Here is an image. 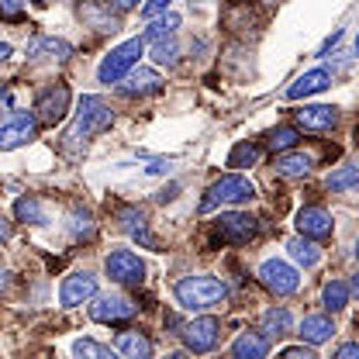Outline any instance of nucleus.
Returning <instances> with one entry per match:
<instances>
[{
	"label": "nucleus",
	"instance_id": "nucleus-43",
	"mask_svg": "<svg viewBox=\"0 0 359 359\" xmlns=\"http://www.w3.org/2000/svg\"><path fill=\"white\" fill-rule=\"evenodd\" d=\"M349 294H356V297H359V273L353 276V283H349Z\"/></svg>",
	"mask_w": 359,
	"mask_h": 359
},
{
	"label": "nucleus",
	"instance_id": "nucleus-32",
	"mask_svg": "<svg viewBox=\"0 0 359 359\" xmlns=\"http://www.w3.org/2000/svg\"><path fill=\"white\" fill-rule=\"evenodd\" d=\"M69 228H73L76 238H93V218H90V211H73L69 215Z\"/></svg>",
	"mask_w": 359,
	"mask_h": 359
},
{
	"label": "nucleus",
	"instance_id": "nucleus-37",
	"mask_svg": "<svg viewBox=\"0 0 359 359\" xmlns=\"http://www.w3.org/2000/svg\"><path fill=\"white\" fill-rule=\"evenodd\" d=\"M280 356L283 359H311V349H308V346H290V349H283Z\"/></svg>",
	"mask_w": 359,
	"mask_h": 359
},
{
	"label": "nucleus",
	"instance_id": "nucleus-5",
	"mask_svg": "<svg viewBox=\"0 0 359 359\" xmlns=\"http://www.w3.org/2000/svg\"><path fill=\"white\" fill-rule=\"evenodd\" d=\"M177 335L183 339V346H187L190 353H211V349L218 346V339H222V321L201 311V318L187 321Z\"/></svg>",
	"mask_w": 359,
	"mask_h": 359
},
{
	"label": "nucleus",
	"instance_id": "nucleus-34",
	"mask_svg": "<svg viewBox=\"0 0 359 359\" xmlns=\"http://www.w3.org/2000/svg\"><path fill=\"white\" fill-rule=\"evenodd\" d=\"M21 7H25V0H0V18L21 21Z\"/></svg>",
	"mask_w": 359,
	"mask_h": 359
},
{
	"label": "nucleus",
	"instance_id": "nucleus-21",
	"mask_svg": "<svg viewBox=\"0 0 359 359\" xmlns=\"http://www.w3.org/2000/svg\"><path fill=\"white\" fill-rule=\"evenodd\" d=\"M311 166H314V159L308 152H290V149H287V152L276 156V173H280V177H308Z\"/></svg>",
	"mask_w": 359,
	"mask_h": 359
},
{
	"label": "nucleus",
	"instance_id": "nucleus-33",
	"mask_svg": "<svg viewBox=\"0 0 359 359\" xmlns=\"http://www.w3.org/2000/svg\"><path fill=\"white\" fill-rule=\"evenodd\" d=\"M73 353H76V356H90V359H111V349L100 346V342H93V339H80V342L73 346Z\"/></svg>",
	"mask_w": 359,
	"mask_h": 359
},
{
	"label": "nucleus",
	"instance_id": "nucleus-22",
	"mask_svg": "<svg viewBox=\"0 0 359 359\" xmlns=\"http://www.w3.org/2000/svg\"><path fill=\"white\" fill-rule=\"evenodd\" d=\"M287 252H290V259L297 263V266H318V259H321V249L314 245L308 235H297V238H290L287 242Z\"/></svg>",
	"mask_w": 359,
	"mask_h": 359
},
{
	"label": "nucleus",
	"instance_id": "nucleus-15",
	"mask_svg": "<svg viewBox=\"0 0 359 359\" xmlns=\"http://www.w3.org/2000/svg\"><path fill=\"white\" fill-rule=\"evenodd\" d=\"M159 87H163L159 73L138 66V69H128V73H125V83L118 90H121L125 97H149V93H159Z\"/></svg>",
	"mask_w": 359,
	"mask_h": 359
},
{
	"label": "nucleus",
	"instance_id": "nucleus-11",
	"mask_svg": "<svg viewBox=\"0 0 359 359\" xmlns=\"http://www.w3.org/2000/svg\"><path fill=\"white\" fill-rule=\"evenodd\" d=\"M256 231H259V224L245 211H228V215L218 218V235H222V242H228V245H245V242L256 238Z\"/></svg>",
	"mask_w": 359,
	"mask_h": 359
},
{
	"label": "nucleus",
	"instance_id": "nucleus-17",
	"mask_svg": "<svg viewBox=\"0 0 359 359\" xmlns=\"http://www.w3.org/2000/svg\"><path fill=\"white\" fill-rule=\"evenodd\" d=\"M118 222H121V228L132 235L135 242H142L145 249H159V242H156L152 231H149L145 211H138V208H121V211H118Z\"/></svg>",
	"mask_w": 359,
	"mask_h": 359
},
{
	"label": "nucleus",
	"instance_id": "nucleus-19",
	"mask_svg": "<svg viewBox=\"0 0 359 359\" xmlns=\"http://www.w3.org/2000/svg\"><path fill=\"white\" fill-rule=\"evenodd\" d=\"M266 353H269V335H259V332H242L231 342V356L235 359H263Z\"/></svg>",
	"mask_w": 359,
	"mask_h": 359
},
{
	"label": "nucleus",
	"instance_id": "nucleus-2",
	"mask_svg": "<svg viewBox=\"0 0 359 359\" xmlns=\"http://www.w3.org/2000/svg\"><path fill=\"white\" fill-rule=\"evenodd\" d=\"M173 294H177L180 308H187V311H215L218 304L228 301V287H224L218 276H208V273H197V276H183L177 287H173Z\"/></svg>",
	"mask_w": 359,
	"mask_h": 359
},
{
	"label": "nucleus",
	"instance_id": "nucleus-41",
	"mask_svg": "<svg viewBox=\"0 0 359 359\" xmlns=\"http://www.w3.org/2000/svg\"><path fill=\"white\" fill-rule=\"evenodd\" d=\"M7 287H11V273H7V269H0V294H4Z\"/></svg>",
	"mask_w": 359,
	"mask_h": 359
},
{
	"label": "nucleus",
	"instance_id": "nucleus-4",
	"mask_svg": "<svg viewBox=\"0 0 359 359\" xmlns=\"http://www.w3.org/2000/svg\"><path fill=\"white\" fill-rule=\"evenodd\" d=\"M142 52H145V39H128V42L118 45V48H111V55H104V62H100V69H97V80H100V83H118V80H125V73L135 69V62L142 59Z\"/></svg>",
	"mask_w": 359,
	"mask_h": 359
},
{
	"label": "nucleus",
	"instance_id": "nucleus-16",
	"mask_svg": "<svg viewBox=\"0 0 359 359\" xmlns=\"http://www.w3.org/2000/svg\"><path fill=\"white\" fill-rule=\"evenodd\" d=\"M332 87V73L328 69H308L304 76H297L290 87H287V100H304L311 93H321V90Z\"/></svg>",
	"mask_w": 359,
	"mask_h": 359
},
{
	"label": "nucleus",
	"instance_id": "nucleus-45",
	"mask_svg": "<svg viewBox=\"0 0 359 359\" xmlns=\"http://www.w3.org/2000/svg\"><path fill=\"white\" fill-rule=\"evenodd\" d=\"M356 259H359V238H356Z\"/></svg>",
	"mask_w": 359,
	"mask_h": 359
},
{
	"label": "nucleus",
	"instance_id": "nucleus-30",
	"mask_svg": "<svg viewBox=\"0 0 359 359\" xmlns=\"http://www.w3.org/2000/svg\"><path fill=\"white\" fill-rule=\"evenodd\" d=\"M297 145V128H290V125H280V128H273L266 135V149L269 152H287V149H294Z\"/></svg>",
	"mask_w": 359,
	"mask_h": 359
},
{
	"label": "nucleus",
	"instance_id": "nucleus-23",
	"mask_svg": "<svg viewBox=\"0 0 359 359\" xmlns=\"http://www.w3.org/2000/svg\"><path fill=\"white\" fill-rule=\"evenodd\" d=\"M114 349L128 359H145L152 353V342H149L145 335H138V332H121V335L114 339Z\"/></svg>",
	"mask_w": 359,
	"mask_h": 359
},
{
	"label": "nucleus",
	"instance_id": "nucleus-12",
	"mask_svg": "<svg viewBox=\"0 0 359 359\" xmlns=\"http://www.w3.org/2000/svg\"><path fill=\"white\" fill-rule=\"evenodd\" d=\"M93 294H97V276L93 273H69L66 280H62V287H59V304L62 308H76V304H83V301H93Z\"/></svg>",
	"mask_w": 359,
	"mask_h": 359
},
{
	"label": "nucleus",
	"instance_id": "nucleus-29",
	"mask_svg": "<svg viewBox=\"0 0 359 359\" xmlns=\"http://www.w3.org/2000/svg\"><path fill=\"white\" fill-rule=\"evenodd\" d=\"M256 163H259V145H249V142H238L228 156V166H235V170H249Z\"/></svg>",
	"mask_w": 359,
	"mask_h": 359
},
{
	"label": "nucleus",
	"instance_id": "nucleus-24",
	"mask_svg": "<svg viewBox=\"0 0 359 359\" xmlns=\"http://www.w3.org/2000/svg\"><path fill=\"white\" fill-rule=\"evenodd\" d=\"M14 218L25 224H48V211L42 208L39 197H21V201L14 204Z\"/></svg>",
	"mask_w": 359,
	"mask_h": 359
},
{
	"label": "nucleus",
	"instance_id": "nucleus-1",
	"mask_svg": "<svg viewBox=\"0 0 359 359\" xmlns=\"http://www.w3.org/2000/svg\"><path fill=\"white\" fill-rule=\"evenodd\" d=\"M114 125V114H111V107L100 100V97H80V104H76V118H73V125H69V132L62 138V149L66 152H76V145H83L87 149V142L93 135L107 132Z\"/></svg>",
	"mask_w": 359,
	"mask_h": 359
},
{
	"label": "nucleus",
	"instance_id": "nucleus-38",
	"mask_svg": "<svg viewBox=\"0 0 359 359\" xmlns=\"http://www.w3.org/2000/svg\"><path fill=\"white\" fill-rule=\"evenodd\" d=\"M339 42H342V28H339V32H332V35H328V39L321 42V48H318V55H328V52H332V48H335Z\"/></svg>",
	"mask_w": 359,
	"mask_h": 359
},
{
	"label": "nucleus",
	"instance_id": "nucleus-8",
	"mask_svg": "<svg viewBox=\"0 0 359 359\" xmlns=\"http://www.w3.org/2000/svg\"><path fill=\"white\" fill-rule=\"evenodd\" d=\"M104 269H107V276H111L114 283H121V287H138V283L145 280V263L135 256L132 249H114V252L104 259Z\"/></svg>",
	"mask_w": 359,
	"mask_h": 359
},
{
	"label": "nucleus",
	"instance_id": "nucleus-27",
	"mask_svg": "<svg viewBox=\"0 0 359 359\" xmlns=\"http://www.w3.org/2000/svg\"><path fill=\"white\" fill-rule=\"evenodd\" d=\"M321 301H325V308H328V311H342V308L349 304V283H342V280H332V283H325V290H321Z\"/></svg>",
	"mask_w": 359,
	"mask_h": 359
},
{
	"label": "nucleus",
	"instance_id": "nucleus-36",
	"mask_svg": "<svg viewBox=\"0 0 359 359\" xmlns=\"http://www.w3.org/2000/svg\"><path fill=\"white\" fill-rule=\"evenodd\" d=\"M335 359H359V342H346L335 349Z\"/></svg>",
	"mask_w": 359,
	"mask_h": 359
},
{
	"label": "nucleus",
	"instance_id": "nucleus-25",
	"mask_svg": "<svg viewBox=\"0 0 359 359\" xmlns=\"http://www.w3.org/2000/svg\"><path fill=\"white\" fill-rule=\"evenodd\" d=\"M325 187L332 194H349V190H359V166H342L335 170L332 177L325 180Z\"/></svg>",
	"mask_w": 359,
	"mask_h": 359
},
{
	"label": "nucleus",
	"instance_id": "nucleus-44",
	"mask_svg": "<svg viewBox=\"0 0 359 359\" xmlns=\"http://www.w3.org/2000/svg\"><path fill=\"white\" fill-rule=\"evenodd\" d=\"M32 4H35V7H45V0H32Z\"/></svg>",
	"mask_w": 359,
	"mask_h": 359
},
{
	"label": "nucleus",
	"instance_id": "nucleus-42",
	"mask_svg": "<svg viewBox=\"0 0 359 359\" xmlns=\"http://www.w3.org/2000/svg\"><path fill=\"white\" fill-rule=\"evenodd\" d=\"M11 52H14L11 45H7V42H0V62H7V59H11Z\"/></svg>",
	"mask_w": 359,
	"mask_h": 359
},
{
	"label": "nucleus",
	"instance_id": "nucleus-7",
	"mask_svg": "<svg viewBox=\"0 0 359 359\" xmlns=\"http://www.w3.org/2000/svg\"><path fill=\"white\" fill-rule=\"evenodd\" d=\"M35 135H39V121L28 111H14V114H7L0 121V149L4 152L7 149H21V145L35 142Z\"/></svg>",
	"mask_w": 359,
	"mask_h": 359
},
{
	"label": "nucleus",
	"instance_id": "nucleus-35",
	"mask_svg": "<svg viewBox=\"0 0 359 359\" xmlns=\"http://www.w3.org/2000/svg\"><path fill=\"white\" fill-rule=\"evenodd\" d=\"M170 4H173V0H149V4H142V18H156V14H163Z\"/></svg>",
	"mask_w": 359,
	"mask_h": 359
},
{
	"label": "nucleus",
	"instance_id": "nucleus-18",
	"mask_svg": "<svg viewBox=\"0 0 359 359\" xmlns=\"http://www.w3.org/2000/svg\"><path fill=\"white\" fill-rule=\"evenodd\" d=\"M73 55V45L62 42V39H48V35H39L28 42V59H52V62H66Z\"/></svg>",
	"mask_w": 359,
	"mask_h": 359
},
{
	"label": "nucleus",
	"instance_id": "nucleus-9",
	"mask_svg": "<svg viewBox=\"0 0 359 359\" xmlns=\"http://www.w3.org/2000/svg\"><path fill=\"white\" fill-rule=\"evenodd\" d=\"M259 280H263V287H266L269 294H276V297H290L301 287L297 269L290 266V263H283V259H266L259 266Z\"/></svg>",
	"mask_w": 359,
	"mask_h": 359
},
{
	"label": "nucleus",
	"instance_id": "nucleus-20",
	"mask_svg": "<svg viewBox=\"0 0 359 359\" xmlns=\"http://www.w3.org/2000/svg\"><path fill=\"white\" fill-rule=\"evenodd\" d=\"M335 335V325H332V318H325V314H308L304 321H301V339L308 342V346H321V342H328Z\"/></svg>",
	"mask_w": 359,
	"mask_h": 359
},
{
	"label": "nucleus",
	"instance_id": "nucleus-46",
	"mask_svg": "<svg viewBox=\"0 0 359 359\" xmlns=\"http://www.w3.org/2000/svg\"><path fill=\"white\" fill-rule=\"evenodd\" d=\"M356 142H359V128H356Z\"/></svg>",
	"mask_w": 359,
	"mask_h": 359
},
{
	"label": "nucleus",
	"instance_id": "nucleus-14",
	"mask_svg": "<svg viewBox=\"0 0 359 359\" xmlns=\"http://www.w3.org/2000/svg\"><path fill=\"white\" fill-rule=\"evenodd\" d=\"M297 231L301 235H308V238H328L332 235V215L325 211V208H318V204H308V208H301L297 211Z\"/></svg>",
	"mask_w": 359,
	"mask_h": 359
},
{
	"label": "nucleus",
	"instance_id": "nucleus-28",
	"mask_svg": "<svg viewBox=\"0 0 359 359\" xmlns=\"http://www.w3.org/2000/svg\"><path fill=\"white\" fill-rule=\"evenodd\" d=\"M290 325H294V318H290L287 308H269V311L263 314V332H266V335H287Z\"/></svg>",
	"mask_w": 359,
	"mask_h": 359
},
{
	"label": "nucleus",
	"instance_id": "nucleus-6",
	"mask_svg": "<svg viewBox=\"0 0 359 359\" xmlns=\"http://www.w3.org/2000/svg\"><path fill=\"white\" fill-rule=\"evenodd\" d=\"M66 114H69V87L66 83H52V87H45L35 97V118H39V125L55 128V125L66 121Z\"/></svg>",
	"mask_w": 359,
	"mask_h": 359
},
{
	"label": "nucleus",
	"instance_id": "nucleus-13",
	"mask_svg": "<svg viewBox=\"0 0 359 359\" xmlns=\"http://www.w3.org/2000/svg\"><path fill=\"white\" fill-rule=\"evenodd\" d=\"M294 118H297V125L304 132H332L339 125V107H332V104H304Z\"/></svg>",
	"mask_w": 359,
	"mask_h": 359
},
{
	"label": "nucleus",
	"instance_id": "nucleus-10",
	"mask_svg": "<svg viewBox=\"0 0 359 359\" xmlns=\"http://www.w3.org/2000/svg\"><path fill=\"white\" fill-rule=\"evenodd\" d=\"M90 318L100 321V325H125L135 318V304L121 294H93V304H90Z\"/></svg>",
	"mask_w": 359,
	"mask_h": 359
},
{
	"label": "nucleus",
	"instance_id": "nucleus-3",
	"mask_svg": "<svg viewBox=\"0 0 359 359\" xmlns=\"http://www.w3.org/2000/svg\"><path fill=\"white\" fill-rule=\"evenodd\" d=\"M252 197H256L252 180L242 177V173H228V177H218L208 187L201 208H204V211H215V208H222V204H249Z\"/></svg>",
	"mask_w": 359,
	"mask_h": 359
},
{
	"label": "nucleus",
	"instance_id": "nucleus-31",
	"mask_svg": "<svg viewBox=\"0 0 359 359\" xmlns=\"http://www.w3.org/2000/svg\"><path fill=\"white\" fill-rule=\"evenodd\" d=\"M180 28V14H166V18H156L152 25H149V32H145V39H166V35H173Z\"/></svg>",
	"mask_w": 359,
	"mask_h": 359
},
{
	"label": "nucleus",
	"instance_id": "nucleus-40",
	"mask_svg": "<svg viewBox=\"0 0 359 359\" xmlns=\"http://www.w3.org/2000/svg\"><path fill=\"white\" fill-rule=\"evenodd\" d=\"M7 238H11V222L0 215V242H7Z\"/></svg>",
	"mask_w": 359,
	"mask_h": 359
},
{
	"label": "nucleus",
	"instance_id": "nucleus-39",
	"mask_svg": "<svg viewBox=\"0 0 359 359\" xmlns=\"http://www.w3.org/2000/svg\"><path fill=\"white\" fill-rule=\"evenodd\" d=\"M114 11H132V7H138V0H107Z\"/></svg>",
	"mask_w": 359,
	"mask_h": 359
},
{
	"label": "nucleus",
	"instance_id": "nucleus-26",
	"mask_svg": "<svg viewBox=\"0 0 359 359\" xmlns=\"http://www.w3.org/2000/svg\"><path fill=\"white\" fill-rule=\"evenodd\" d=\"M152 62H156V66H177L180 62V42L173 35L156 39V45H152Z\"/></svg>",
	"mask_w": 359,
	"mask_h": 359
}]
</instances>
